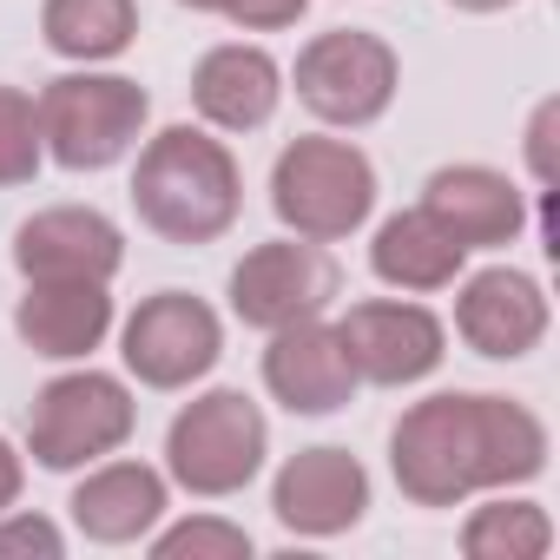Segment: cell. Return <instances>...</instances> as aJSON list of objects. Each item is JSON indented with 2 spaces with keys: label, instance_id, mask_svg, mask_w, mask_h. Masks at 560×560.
<instances>
[{
  "label": "cell",
  "instance_id": "cell-11",
  "mask_svg": "<svg viewBox=\"0 0 560 560\" xmlns=\"http://www.w3.org/2000/svg\"><path fill=\"white\" fill-rule=\"evenodd\" d=\"M119 264L126 237L93 205H54L14 231V270L27 284H113Z\"/></svg>",
  "mask_w": 560,
  "mask_h": 560
},
{
  "label": "cell",
  "instance_id": "cell-24",
  "mask_svg": "<svg viewBox=\"0 0 560 560\" xmlns=\"http://www.w3.org/2000/svg\"><path fill=\"white\" fill-rule=\"evenodd\" d=\"M178 8L218 14V21H231V27H244V34H277V27H298L311 0H178Z\"/></svg>",
  "mask_w": 560,
  "mask_h": 560
},
{
  "label": "cell",
  "instance_id": "cell-18",
  "mask_svg": "<svg viewBox=\"0 0 560 560\" xmlns=\"http://www.w3.org/2000/svg\"><path fill=\"white\" fill-rule=\"evenodd\" d=\"M14 330L47 363H86L113 330V298L106 284H27V298L14 304Z\"/></svg>",
  "mask_w": 560,
  "mask_h": 560
},
{
  "label": "cell",
  "instance_id": "cell-12",
  "mask_svg": "<svg viewBox=\"0 0 560 560\" xmlns=\"http://www.w3.org/2000/svg\"><path fill=\"white\" fill-rule=\"evenodd\" d=\"M270 514L277 527H291L304 540H330L350 534L370 514V468L350 448H298L270 481Z\"/></svg>",
  "mask_w": 560,
  "mask_h": 560
},
{
  "label": "cell",
  "instance_id": "cell-13",
  "mask_svg": "<svg viewBox=\"0 0 560 560\" xmlns=\"http://www.w3.org/2000/svg\"><path fill=\"white\" fill-rule=\"evenodd\" d=\"M455 337L488 363H521L547 337V291L514 264H488L455 291Z\"/></svg>",
  "mask_w": 560,
  "mask_h": 560
},
{
  "label": "cell",
  "instance_id": "cell-3",
  "mask_svg": "<svg viewBox=\"0 0 560 560\" xmlns=\"http://www.w3.org/2000/svg\"><path fill=\"white\" fill-rule=\"evenodd\" d=\"M270 211L291 237L343 244L376 211V165L350 139H291L270 165Z\"/></svg>",
  "mask_w": 560,
  "mask_h": 560
},
{
  "label": "cell",
  "instance_id": "cell-2",
  "mask_svg": "<svg viewBox=\"0 0 560 560\" xmlns=\"http://www.w3.org/2000/svg\"><path fill=\"white\" fill-rule=\"evenodd\" d=\"M132 211L165 244H218L244 211V172L205 126H165L132 165Z\"/></svg>",
  "mask_w": 560,
  "mask_h": 560
},
{
  "label": "cell",
  "instance_id": "cell-19",
  "mask_svg": "<svg viewBox=\"0 0 560 560\" xmlns=\"http://www.w3.org/2000/svg\"><path fill=\"white\" fill-rule=\"evenodd\" d=\"M462 264H468V250L416 205V211H396V218H383L376 224V244H370V270L383 277L389 291H416V298H429V291H448L455 277H462Z\"/></svg>",
  "mask_w": 560,
  "mask_h": 560
},
{
  "label": "cell",
  "instance_id": "cell-20",
  "mask_svg": "<svg viewBox=\"0 0 560 560\" xmlns=\"http://www.w3.org/2000/svg\"><path fill=\"white\" fill-rule=\"evenodd\" d=\"M40 34L60 60H119L139 40V0H40Z\"/></svg>",
  "mask_w": 560,
  "mask_h": 560
},
{
  "label": "cell",
  "instance_id": "cell-14",
  "mask_svg": "<svg viewBox=\"0 0 560 560\" xmlns=\"http://www.w3.org/2000/svg\"><path fill=\"white\" fill-rule=\"evenodd\" d=\"M264 389L284 402L291 416H337V409L357 396V363H350L337 324L304 317V324L270 330V350H264Z\"/></svg>",
  "mask_w": 560,
  "mask_h": 560
},
{
  "label": "cell",
  "instance_id": "cell-7",
  "mask_svg": "<svg viewBox=\"0 0 560 560\" xmlns=\"http://www.w3.org/2000/svg\"><path fill=\"white\" fill-rule=\"evenodd\" d=\"M298 100L324 119V126H376L389 106H396V86H402V60L383 34H363V27H330L317 34L304 54H298Z\"/></svg>",
  "mask_w": 560,
  "mask_h": 560
},
{
  "label": "cell",
  "instance_id": "cell-25",
  "mask_svg": "<svg viewBox=\"0 0 560 560\" xmlns=\"http://www.w3.org/2000/svg\"><path fill=\"white\" fill-rule=\"evenodd\" d=\"M14 553H27V560H34V553H40V560H60V553H67V534H60L47 514H14V508H8V514H0V560H14Z\"/></svg>",
  "mask_w": 560,
  "mask_h": 560
},
{
  "label": "cell",
  "instance_id": "cell-15",
  "mask_svg": "<svg viewBox=\"0 0 560 560\" xmlns=\"http://www.w3.org/2000/svg\"><path fill=\"white\" fill-rule=\"evenodd\" d=\"M422 211L462 244V250H494V244H514L521 224H527V198L508 172L494 165H442L429 172L422 185Z\"/></svg>",
  "mask_w": 560,
  "mask_h": 560
},
{
  "label": "cell",
  "instance_id": "cell-28",
  "mask_svg": "<svg viewBox=\"0 0 560 560\" xmlns=\"http://www.w3.org/2000/svg\"><path fill=\"white\" fill-rule=\"evenodd\" d=\"M448 8H462V14H501V8H514V0H448Z\"/></svg>",
  "mask_w": 560,
  "mask_h": 560
},
{
  "label": "cell",
  "instance_id": "cell-1",
  "mask_svg": "<svg viewBox=\"0 0 560 560\" xmlns=\"http://www.w3.org/2000/svg\"><path fill=\"white\" fill-rule=\"evenodd\" d=\"M389 468L402 501L462 508L468 494L521 488L547 468V422L514 396L442 389L402 409L389 429Z\"/></svg>",
  "mask_w": 560,
  "mask_h": 560
},
{
  "label": "cell",
  "instance_id": "cell-10",
  "mask_svg": "<svg viewBox=\"0 0 560 560\" xmlns=\"http://www.w3.org/2000/svg\"><path fill=\"white\" fill-rule=\"evenodd\" d=\"M337 337L357 363V383L376 389H409L422 376L442 370L448 357V330L429 304H402V298H363L337 317Z\"/></svg>",
  "mask_w": 560,
  "mask_h": 560
},
{
  "label": "cell",
  "instance_id": "cell-6",
  "mask_svg": "<svg viewBox=\"0 0 560 560\" xmlns=\"http://www.w3.org/2000/svg\"><path fill=\"white\" fill-rule=\"evenodd\" d=\"M139 429V402L119 376L106 370H73V376H54L34 409H27V455L54 475H73V468H93L106 455H119Z\"/></svg>",
  "mask_w": 560,
  "mask_h": 560
},
{
  "label": "cell",
  "instance_id": "cell-27",
  "mask_svg": "<svg viewBox=\"0 0 560 560\" xmlns=\"http://www.w3.org/2000/svg\"><path fill=\"white\" fill-rule=\"evenodd\" d=\"M21 481H27V462H21V448L8 435H0V514L21 501Z\"/></svg>",
  "mask_w": 560,
  "mask_h": 560
},
{
  "label": "cell",
  "instance_id": "cell-9",
  "mask_svg": "<svg viewBox=\"0 0 560 560\" xmlns=\"http://www.w3.org/2000/svg\"><path fill=\"white\" fill-rule=\"evenodd\" d=\"M119 357H126V376H139L145 389H191L224 357V324L205 298L159 291L126 317Z\"/></svg>",
  "mask_w": 560,
  "mask_h": 560
},
{
  "label": "cell",
  "instance_id": "cell-22",
  "mask_svg": "<svg viewBox=\"0 0 560 560\" xmlns=\"http://www.w3.org/2000/svg\"><path fill=\"white\" fill-rule=\"evenodd\" d=\"M47 159L40 139V106L21 86H0V185H34Z\"/></svg>",
  "mask_w": 560,
  "mask_h": 560
},
{
  "label": "cell",
  "instance_id": "cell-5",
  "mask_svg": "<svg viewBox=\"0 0 560 560\" xmlns=\"http://www.w3.org/2000/svg\"><path fill=\"white\" fill-rule=\"evenodd\" d=\"M40 139H47V159L67 165V172H106L119 165L145 119H152V100L139 80L126 73H60L40 86Z\"/></svg>",
  "mask_w": 560,
  "mask_h": 560
},
{
  "label": "cell",
  "instance_id": "cell-26",
  "mask_svg": "<svg viewBox=\"0 0 560 560\" xmlns=\"http://www.w3.org/2000/svg\"><path fill=\"white\" fill-rule=\"evenodd\" d=\"M553 119H560V106L547 100V106L534 113V126H527V159H534V178H540V191L553 185Z\"/></svg>",
  "mask_w": 560,
  "mask_h": 560
},
{
  "label": "cell",
  "instance_id": "cell-17",
  "mask_svg": "<svg viewBox=\"0 0 560 560\" xmlns=\"http://www.w3.org/2000/svg\"><path fill=\"white\" fill-rule=\"evenodd\" d=\"M73 527L100 547H132L145 540L165 508H172V488L152 462H93V475L73 488Z\"/></svg>",
  "mask_w": 560,
  "mask_h": 560
},
{
  "label": "cell",
  "instance_id": "cell-8",
  "mask_svg": "<svg viewBox=\"0 0 560 560\" xmlns=\"http://www.w3.org/2000/svg\"><path fill=\"white\" fill-rule=\"evenodd\" d=\"M343 291V270L324 244L311 237H270L257 250L237 257L231 270V317L244 330H284V324H304V317H324Z\"/></svg>",
  "mask_w": 560,
  "mask_h": 560
},
{
  "label": "cell",
  "instance_id": "cell-16",
  "mask_svg": "<svg viewBox=\"0 0 560 560\" xmlns=\"http://www.w3.org/2000/svg\"><path fill=\"white\" fill-rule=\"evenodd\" d=\"M284 100V67L250 40H224L191 67V106L211 132H257Z\"/></svg>",
  "mask_w": 560,
  "mask_h": 560
},
{
  "label": "cell",
  "instance_id": "cell-21",
  "mask_svg": "<svg viewBox=\"0 0 560 560\" xmlns=\"http://www.w3.org/2000/svg\"><path fill=\"white\" fill-rule=\"evenodd\" d=\"M553 547V521L540 501H481L468 521H462V553L468 560H540Z\"/></svg>",
  "mask_w": 560,
  "mask_h": 560
},
{
  "label": "cell",
  "instance_id": "cell-4",
  "mask_svg": "<svg viewBox=\"0 0 560 560\" xmlns=\"http://www.w3.org/2000/svg\"><path fill=\"white\" fill-rule=\"evenodd\" d=\"M264 455H270V422L244 389H205L165 429V481H178L198 501L244 494Z\"/></svg>",
  "mask_w": 560,
  "mask_h": 560
},
{
  "label": "cell",
  "instance_id": "cell-23",
  "mask_svg": "<svg viewBox=\"0 0 560 560\" xmlns=\"http://www.w3.org/2000/svg\"><path fill=\"white\" fill-rule=\"evenodd\" d=\"M152 560H250V534L218 521V514H198V521H178V527H152Z\"/></svg>",
  "mask_w": 560,
  "mask_h": 560
}]
</instances>
